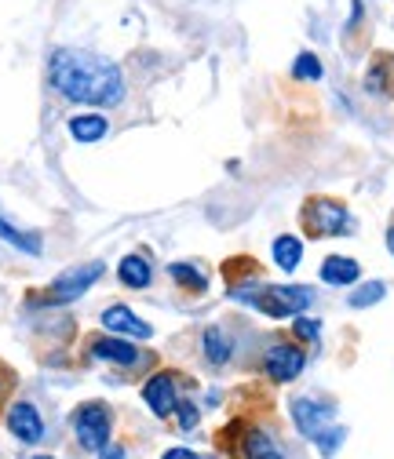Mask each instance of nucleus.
I'll return each mask as SVG.
<instances>
[{
	"label": "nucleus",
	"mask_w": 394,
	"mask_h": 459,
	"mask_svg": "<svg viewBox=\"0 0 394 459\" xmlns=\"http://www.w3.org/2000/svg\"><path fill=\"white\" fill-rule=\"evenodd\" d=\"M48 77L66 99L88 102V106H118L125 99V77L121 70L95 51L81 48H59L51 51Z\"/></svg>",
	"instance_id": "nucleus-1"
},
{
	"label": "nucleus",
	"mask_w": 394,
	"mask_h": 459,
	"mask_svg": "<svg viewBox=\"0 0 394 459\" xmlns=\"http://www.w3.org/2000/svg\"><path fill=\"white\" fill-rule=\"evenodd\" d=\"M231 296L241 303H252L267 317H296L314 303V289H307V284H256V277H249L245 284H234Z\"/></svg>",
	"instance_id": "nucleus-2"
},
{
	"label": "nucleus",
	"mask_w": 394,
	"mask_h": 459,
	"mask_svg": "<svg viewBox=\"0 0 394 459\" xmlns=\"http://www.w3.org/2000/svg\"><path fill=\"white\" fill-rule=\"evenodd\" d=\"M293 423H296V430H300L307 441H314L325 455H332L336 448L344 445V437H347V430L336 423L332 409L321 405V401H314V397H296V401H293Z\"/></svg>",
	"instance_id": "nucleus-3"
},
{
	"label": "nucleus",
	"mask_w": 394,
	"mask_h": 459,
	"mask_svg": "<svg viewBox=\"0 0 394 459\" xmlns=\"http://www.w3.org/2000/svg\"><path fill=\"white\" fill-rule=\"evenodd\" d=\"M303 230L311 238H340V234H355V219L344 204H336L328 197H314L303 208Z\"/></svg>",
	"instance_id": "nucleus-4"
},
{
	"label": "nucleus",
	"mask_w": 394,
	"mask_h": 459,
	"mask_svg": "<svg viewBox=\"0 0 394 459\" xmlns=\"http://www.w3.org/2000/svg\"><path fill=\"white\" fill-rule=\"evenodd\" d=\"M102 277V263H84V266H74V270H66V273H59L51 284H48V292H44V299L40 303H51V307H59V303H74V299H81L92 284Z\"/></svg>",
	"instance_id": "nucleus-5"
},
{
	"label": "nucleus",
	"mask_w": 394,
	"mask_h": 459,
	"mask_svg": "<svg viewBox=\"0 0 394 459\" xmlns=\"http://www.w3.org/2000/svg\"><path fill=\"white\" fill-rule=\"evenodd\" d=\"M109 427H114V416H109L106 405H99V401H88V405H81L74 412V430H77V441L81 448L88 452H102L106 437H109Z\"/></svg>",
	"instance_id": "nucleus-6"
},
{
	"label": "nucleus",
	"mask_w": 394,
	"mask_h": 459,
	"mask_svg": "<svg viewBox=\"0 0 394 459\" xmlns=\"http://www.w3.org/2000/svg\"><path fill=\"white\" fill-rule=\"evenodd\" d=\"M143 397H146V405L157 412V416H172L179 409V376L172 372H157L146 386H143Z\"/></svg>",
	"instance_id": "nucleus-7"
},
{
	"label": "nucleus",
	"mask_w": 394,
	"mask_h": 459,
	"mask_svg": "<svg viewBox=\"0 0 394 459\" xmlns=\"http://www.w3.org/2000/svg\"><path fill=\"white\" fill-rule=\"evenodd\" d=\"M263 365H267V376H270L274 383H293V379L303 372L307 358H303L300 347H285V342H277V347L267 351Z\"/></svg>",
	"instance_id": "nucleus-8"
},
{
	"label": "nucleus",
	"mask_w": 394,
	"mask_h": 459,
	"mask_svg": "<svg viewBox=\"0 0 394 459\" xmlns=\"http://www.w3.org/2000/svg\"><path fill=\"white\" fill-rule=\"evenodd\" d=\"M8 430H12L22 445H37V441L44 437V420L37 416L33 405L19 401V405H12V412H8Z\"/></svg>",
	"instance_id": "nucleus-9"
},
{
	"label": "nucleus",
	"mask_w": 394,
	"mask_h": 459,
	"mask_svg": "<svg viewBox=\"0 0 394 459\" xmlns=\"http://www.w3.org/2000/svg\"><path fill=\"white\" fill-rule=\"evenodd\" d=\"M92 358H99V361H114V365H125V368L146 361V354H139L132 342H125V339H109V335H102V339L92 342Z\"/></svg>",
	"instance_id": "nucleus-10"
},
{
	"label": "nucleus",
	"mask_w": 394,
	"mask_h": 459,
	"mask_svg": "<svg viewBox=\"0 0 394 459\" xmlns=\"http://www.w3.org/2000/svg\"><path fill=\"white\" fill-rule=\"evenodd\" d=\"M365 88L380 99H390L394 95V55L390 51H376L372 55V66L365 74Z\"/></svg>",
	"instance_id": "nucleus-11"
},
{
	"label": "nucleus",
	"mask_w": 394,
	"mask_h": 459,
	"mask_svg": "<svg viewBox=\"0 0 394 459\" xmlns=\"http://www.w3.org/2000/svg\"><path fill=\"white\" fill-rule=\"evenodd\" d=\"M102 325H106L109 332H121V335H139V339H150V335H153V328H150L146 321H139L128 307H109V310L102 314Z\"/></svg>",
	"instance_id": "nucleus-12"
},
{
	"label": "nucleus",
	"mask_w": 394,
	"mask_h": 459,
	"mask_svg": "<svg viewBox=\"0 0 394 459\" xmlns=\"http://www.w3.org/2000/svg\"><path fill=\"white\" fill-rule=\"evenodd\" d=\"M362 277V266L355 263V259H347V255H328L325 263H321V281L325 284H355Z\"/></svg>",
	"instance_id": "nucleus-13"
},
{
	"label": "nucleus",
	"mask_w": 394,
	"mask_h": 459,
	"mask_svg": "<svg viewBox=\"0 0 394 459\" xmlns=\"http://www.w3.org/2000/svg\"><path fill=\"white\" fill-rule=\"evenodd\" d=\"M0 241H8L12 248L30 252V255H40V252H44L37 230H19L15 222H8V219H4V212H0Z\"/></svg>",
	"instance_id": "nucleus-14"
},
{
	"label": "nucleus",
	"mask_w": 394,
	"mask_h": 459,
	"mask_svg": "<svg viewBox=\"0 0 394 459\" xmlns=\"http://www.w3.org/2000/svg\"><path fill=\"white\" fill-rule=\"evenodd\" d=\"M118 277H121V284H128V289H146L153 273H150V263L143 255H125L118 266Z\"/></svg>",
	"instance_id": "nucleus-15"
},
{
	"label": "nucleus",
	"mask_w": 394,
	"mask_h": 459,
	"mask_svg": "<svg viewBox=\"0 0 394 459\" xmlns=\"http://www.w3.org/2000/svg\"><path fill=\"white\" fill-rule=\"evenodd\" d=\"M274 263H277L281 270H296V266L303 263V241L293 238V234H281V238L274 241Z\"/></svg>",
	"instance_id": "nucleus-16"
},
{
	"label": "nucleus",
	"mask_w": 394,
	"mask_h": 459,
	"mask_svg": "<svg viewBox=\"0 0 394 459\" xmlns=\"http://www.w3.org/2000/svg\"><path fill=\"white\" fill-rule=\"evenodd\" d=\"M70 135L77 143H99L106 135V121L99 117V113H81V117L70 121Z\"/></svg>",
	"instance_id": "nucleus-17"
},
{
	"label": "nucleus",
	"mask_w": 394,
	"mask_h": 459,
	"mask_svg": "<svg viewBox=\"0 0 394 459\" xmlns=\"http://www.w3.org/2000/svg\"><path fill=\"white\" fill-rule=\"evenodd\" d=\"M205 358L212 365H227L231 361V339L219 328H205Z\"/></svg>",
	"instance_id": "nucleus-18"
},
{
	"label": "nucleus",
	"mask_w": 394,
	"mask_h": 459,
	"mask_svg": "<svg viewBox=\"0 0 394 459\" xmlns=\"http://www.w3.org/2000/svg\"><path fill=\"white\" fill-rule=\"evenodd\" d=\"M168 273H172L187 292H205V284H208V277L197 266H190V263H172V266H168Z\"/></svg>",
	"instance_id": "nucleus-19"
},
{
	"label": "nucleus",
	"mask_w": 394,
	"mask_h": 459,
	"mask_svg": "<svg viewBox=\"0 0 394 459\" xmlns=\"http://www.w3.org/2000/svg\"><path fill=\"white\" fill-rule=\"evenodd\" d=\"M383 296H387V284H383V281H369V284H362V289L351 292V307H355V310H365V307L380 303Z\"/></svg>",
	"instance_id": "nucleus-20"
},
{
	"label": "nucleus",
	"mask_w": 394,
	"mask_h": 459,
	"mask_svg": "<svg viewBox=\"0 0 394 459\" xmlns=\"http://www.w3.org/2000/svg\"><path fill=\"white\" fill-rule=\"evenodd\" d=\"M321 63H318V55H311V51H303V55H296V63H293V77H300V81H321Z\"/></svg>",
	"instance_id": "nucleus-21"
},
{
	"label": "nucleus",
	"mask_w": 394,
	"mask_h": 459,
	"mask_svg": "<svg viewBox=\"0 0 394 459\" xmlns=\"http://www.w3.org/2000/svg\"><path fill=\"white\" fill-rule=\"evenodd\" d=\"M245 452H249V455H281L267 434H249V441H245Z\"/></svg>",
	"instance_id": "nucleus-22"
},
{
	"label": "nucleus",
	"mask_w": 394,
	"mask_h": 459,
	"mask_svg": "<svg viewBox=\"0 0 394 459\" xmlns=\"http://www.w3.org/2000/svg\"><path fill=\"white\" fill-rule=\"evenodd\" d=\"M318 328H321L318 321H311V317H300V314H296V325H293V332H296L300 339H307V342H318Z\"/></svg>",
	"instance_id": "nucleus-23"
},
{
	"label": "nucleus",
	"mask_w": 394,
	"mask_h": 459,
	"mask_svg": "<svg viewBox=\"0 0 394 459\" xmlns=\"http://www.w3.org/2000/svg\"><path fill=\"white\" fill-rule=\"evenodd\" d=\"M179 427L183 430H194V423H197V412H194V405H190V401H179Z\"/></svg>",
	"instance_id": "nucleus-24"
},
{
	"label": "nucleus",
	"mask_w": 394,
	"mask_h": 459,
	"mask_svg": "<svg viewBox=\"0 0 394 459\" xmlns=\"http://www.w3.org/2000/svg\"><path fill=\"white\" fill-rule=\"evenodd\" d=\"M164 459H194V452L190 448H168Z\"/></svg>",
	"instance_id": "nucleus-25"
},
{
	"label": "nucleus",
	"mask_w": 394,
	"mask_h": 459,
	"mask_svg": "<svg viewBox=\"0 0 394 459\" xmlns=\"http://www.w3.org/2000/svg\"><path fill=\"white\" fill-rule=\"evenodd\" d=\"M387 248H390V255H394V226H390V234H387Z\"/></svg>",
	"instance_id": "nucleus-26"
}]
</instances>
